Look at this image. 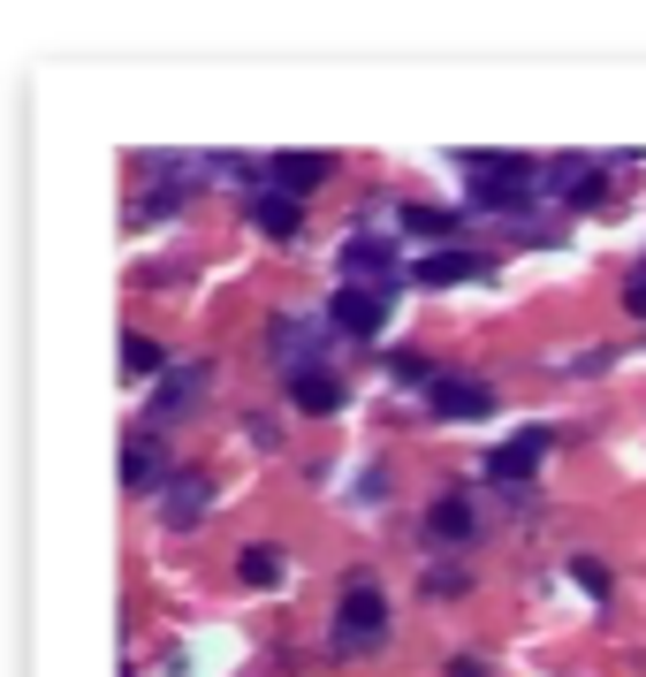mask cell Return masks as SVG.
Instances as JSON below:
<instances>
[{"instance_id": "9c48e42d", "label": "cell", "mask_w": 646, "mask_h": 677, "mask_svg": "<svg viewBox=\"0 0 646 677\" xmlns=\"http://www.w3.org/2000/svg\"><path fill=\"white\" fill-rule=\"evenodd\" d=\"M480 267H486L480 252H434V259H419V282H434V290H442V282H472Z\"/></svg>"}, {"instance_id": "8992f818", "label": "cell", "mask_w": 646, "mask_h": 677, "mask_svg": "<svg viewBox=\"0 0 646 677\" xmlns=\"http://www.w3.org/2000/svg\"><path fill=\"white\" fill-rule=\"evenodd\" d=\"M327 175H334L327 153H282V161H274V190H282V198H305V190H320Z\"/></svg>"}, {"instance_id": "7a4b0ae2", "label": "cell", "mask_w": 646, "mask_h": 677, "mask_svg": "<svg viewBox=\"0 0 646 677\" xmlns=\"http://www.w3.org/2000/svg\"><path fill=\"white\" fill-rule=\"evenodd\" d=\"M380 625H388L380 586H350V594H342V647H373V640H380Z\"/></svg>"}, {"instance_id": "ba28073f", "label": "cell", "mask_w": 646, "mask_h": 677, "mask_svg": "<svg viewBox=\"0 0 646 677\" xmlns=\"http://www.w3.org/2000/svg\"><path fill=\"white\" fill-rule=\"evenodd\" d=\"M251 221H259L274 244H290V236H297V221H305V206H297V198H282V190H267V198L251 206Z\"/></svg>"}, {"instance_id": "5bb4252c", "label": "cell", "mask_w": 646, "mask_h": 677, "mask_svg": "<svg viewBox=\"0 0 646 677\" xmlns=\"http://www.w3.org/2000/svg\"><path fill=\"white\" fill-rule=\"evenodd\" d=\"M122 365H130V373H153V365H161V342L130 336V342H122Z\"/></svg>"}, {"instance_id": "3957f363", "label": "cell", "mask_w": 646, "mask_h": 677, "mask_svg": "<svg viewBox=\"0 0 646 677\" xmlns=\"http://www.w3.org/2000/svg\"><path fill=\"white\" fill-rule=\"evenodd\" d=\"M540 450H548V434H540V427H525V434H509V442L486 457V472H494L502 488H517V480H532V472H540Z\"/></svg>"}, {"instance_id": "5b68a950", "label": "cell", "mask_w": 646, "mask_h": 677, "mask_svg": "<svg viewBox=\"0 0 646 677\" xmlns=\"http://www.w3.org/2000/svg\"><path fill=\"white\" fill-rule=\"evenodd\" d=\"M434 411H442V419H486V411H494V388L449 373V381H434Z\"/></svg>"}, {"instance_id": "9a60e30c", "label": "cell", "mask_w": 646, "mask_h": 677, "mask_svg": "<svg viewBox=\"0 0 646 677\" xmlns=\"http://www.w3.org/2000/svg\"><path fill=\"white\" fill-rule=\"evenodd\" d=\"M380 259H388V252H380V244H350V252H342V267H350V275H373V267H380Z\"/></svg>"}, {"instance_id": "30bf717a", "label": "cell", "mask_w": 646, "mask_h": 677, "mask_svg": "<svg viewBox=\"0 0 646 677\" xmlns=\"http://www.w3.org/2000/svg\"><path fill=\"white\" fill-rule=\"evenodd\" d=\"M426 525H434V540H472V503L465 495H442V503L426 510Z\"/></svg>"}, {"instance_id": "2e32d148", "label": "cell", "mask_w": 646, "mask_h": 677, "mask_svg": "<svg viewBox=\"0 0 646 677\" xmlns=\"http://www.w3.org/2000/svg\"><path fill=\"white\" fill-rule=\"evenodd\" d=\"M578 586H586V594H609V571H601L594 556H578Z\"/></svg>"}, {"instance_id": "4fadbf2b", "label": "cell", "mask_w": 646, "mask_h": 677, "mask_svg": "<svg viewBox=\"0 0 646 677\" xmlns=\"http://www.w3.org/2000/svg\"><path fill=\"white\" fill-rule=\"evenodd\" d=\"M403 229H411V236H442V229H449V213H442V206H411V213H403Z\"/></svg>"}, {"instance_id": "ac0fdd59", "label": "cell", "mask_w": 646, "mask_h": 677, "mask_svg": "<svg viewBox=\"0 0 646 677\" xmlns=\"http://www.w3.org/2000/svg\"><path fill=\"white\" fill-rule=\"evenodd\" d=\"M632 313H646V275H639V282H632Z\"/></svg>"}, {"instance_id": "e0dca14e", "label": "cell", "mask_w": 646, "mask_h": 677, "mask_svg": "<svg viewBox=\"0 0 646 677\" xmlns=\"http://www.w3.org/2000/svg\"><path fill=\"white\" fill-rule=\"evenodd\" d=\"M449 677H480V663H472V655H457V663H449Z\"/></svg>"}, {"instance_id": "7c38bea8", "label": "cell", "mask_w": 646, "mask_h": 677, "mask_svg": "<svg viewBox=\"0 0 646 677\" xmlns=\"http://www.w3.org/2000/svg\"><path fill=\"white\" fill-rule=\"evenodd\" d=\"M601 198H609V183H601V175H594V168H571V206H578V213H594Z\"/></svg>"}, {"instance_id": "277c9868", "label": "cell", "mask_w": 646, "mask_h": 677, "mask_svg": "<svg viewBox=\"0 0 646 677\" xmlns=\"http://www.w3.org/2000/svg\"><path fill=\"white\" fill-rule=\"evenodd\" d=\"M290 404L313 411V419H327V411H342V381H334L327 365H305V373H290Z\"/></svg>"}, {"instance_id": "8fae6325", "label": "cell", "mask_w": 646, "mask_h": 677, "mask_svg": "<svg viewBox=\"0 0 646 677\" xmlns=\"http://www.w3.org/2000/svg\"><path fill=\"white\" fill-rule=\"evenodd\" d=\"M244 579L251 586H274L282 579V548H244Z\"/></svg>"}, {"instance_id": "6da1fadb", "label": "cell", "mask_w": 646, "mask_h": 677, "mask_svg": "<svg viewBox=\"0 0 646 677\" xmlns=\"http://www.w3.org/2000/svg\"><path fill=\"white\" fill-rule=\"evenodd\" d=\"M472 183H480V206H525L532 168H525V161H494V153H480V161H472Z\"/></svg>"}, {"instance_id": "52a82bcc", "label": "cell", "mask_w": 646, "mask_h": 677, "mask_svg": "<svg viewBox=\"0 0 646 677\" xmlns=\"http://www.w3.org/2000/svg\"><path fill=\"white\" fill-rule=\"evenodd\" d=\"M334 328H342V336H380V297H373V290H342V297H334Z\"/></svg>"}]
</instances>
